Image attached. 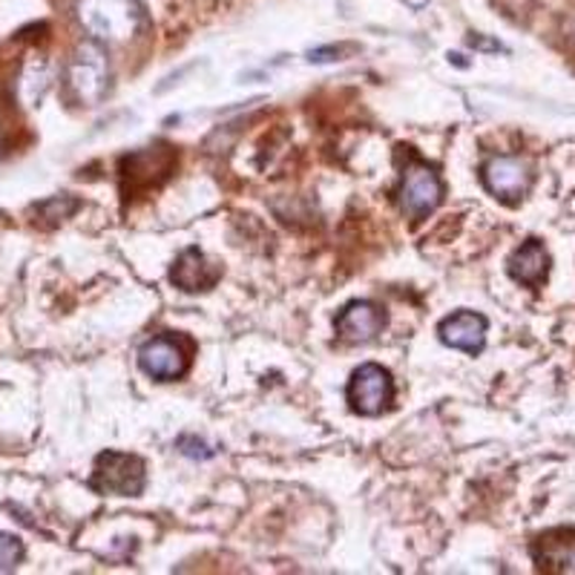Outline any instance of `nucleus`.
Listing matches in <instances>:
<instances>
[{
    "mask_svg": "<svg viewBox=\"0 0 575 575\" xmlns=\"http://www.w3.org/2000/svg\"><path fill=\"white\" fill-rule=\"evenodd\" d=\"M76 15L83 30L106 46L129 44L147 30V12L138 0H78Z\"/></svg>",
    "mask_w": 575,
    "mask_h": 575,
    "instance_id": "f257e3e1",
    "label": "nucleus"
},
{
    "mask_svg": "<svg viewBox=\"0 0 575 575\" xmlns=\"http://www.w3.org/2000/svg\"><path fill=\"white\" fill-rule=\"evenodd\" d=\"M69 99L81 106H99L110 92V64L101 44H81L67 64Z\"/></svg>",
    "mask_w": 575,
    "mask_h": 575,
    "instance_id": "f03ea898",
    "label": "nucleus"
},
{
    "mask_svg": "<svg viewBox=\"0 0 575 575\" xmlns=\"http://www.w3.org/2000/svg\"><path fill=\"white\" fill-rule=\"evenodd\" d=\"M176 150L170 144H156L147 150H138L122 161V188L124 196H142L147 190L159 188L161 182L170 179L176 167Z\"/></svg>",
    "mask_w": 575,
    "mask_h": 575,
    "instance_id": "7ed1b4c3",
    "label": "nucleus"
},
{
    "mask_svg": "<svg viewBox=\"0 0 575 575\" xmlns=\"http://www.w3.org/2000/svg\"><path fill=\"white\" fill-rule=\"evenodd\" d=\"M144 481H147V472H144L142 458L122 452H104L95 461L90 486L101 495H127V498H136V495H142Z\"/></svg>",
    "mask_w": 575,
    "mask_h": 575,
    "instance_id": "20e7f679",
    "label": "nucleus"
},
{
    "mask_svg": "<svg viewBox=\"0 0 575 575\" xmlns=\"http://www.w3.org/2000/svg\"><path fill=\"white\" fill-rule=\"evenodd\" d=\"M401 202L411 222H424L443 202V182L435 173V167L424 165V161H411L406 167L401 184Z\"/></svg>",
    "mask_w": 575,
    "mask_h": 575,
    "instance_id": "39448f33",
    "label": "nucleus"
},
{
    "mask_svg": "<svg viewBox=\"0 0 575 575\" xmlns=\"http://www.w3.org/2000/svg\"><path fill=\"white\" fill-rule=\"evenodd\" d=\"M394 401V383L383 365L365 363L354 371L349 386V403L351 409L360 411L365 417H377L392 406Z\"/></svg>",
    "mask_w": 575,
    "mask_h": 575,
    "instance_id": "423d86ee",
    "label": "nucleus"
},
{
    "mask_svg": "<svg viewBox=\"0 0 575 575\" xmlns=\"http://www.w3.org/2000/svg\"><path fill=\"white\" fill-rule=\"evenodd\" d=\"M484 182L493 196L512 205V202L523 199V193L530 190V165L523 159H518V156H493V159L484 165Z\"/></svg>",
    "mask_w": 575,
    "mask_h": 575,
    "instance_id": "0eeeda50",
    "label": "nucleus"
},
{
    "mask_svg": "<svg viewBox=\"0 0 575 575\" xmlns=\"http://www.w3.org/2000/svg\"><path fill=\"white\" fill-rule=\"evenodd\" d=\"M190 357L182 349V342L173 337H156V340L144 342L138 351V365L144 374H150L153 380H176L188 371Z\"/></svg>",
    "mask_w": 575,
    "mask_h": 575,
    "instance_id": "6e6552de",
    "label": "nucleus"
},
{
    "mask_svg": "<svg viewBox=\"0 0 575 575\" xmlns=\"http://www.w3.org/2000/svg\"><path fill=\"white\" fill-rule=\"evenodd\" d=\"M440 340L452 349L466 351V354H481L486 342V317H481L475 311L452 314L440 323Z\"/></svg>",
    "mask_w": 575,
    "mask_h": 575,
    "instance_id": "1a4fd4ad",
    "label": "nucleus"
},
{
    "mask_svg": "<svg viewBox=\"0 0 575 575\" xmlns=\"http://www.w3.org/2000/svg\"><path fill=\"white\" fill-rule=\"evenodd\" d=\"M538 567L550 573H575V530L546 532L532 546Z\"/></svg>",
    "mask_w": 575,
    "mask_h": 575,
    "instance_id": "9d476101",
    "label": "nucleus"
},
{
    "mask_svg": "<svg viewBox=\"0 0 575 575\" xmlns=\"http://www.w3.org/2000/svg\"><path fill=\"white\" fill-rule=\"evenodd\" d=\"M386 326V314L371 303H351L337 319V334L349 342L374 340Z\"/></svg>",
    "mask_w": 575,
    "mask_h": 575,
    "instance_id": "9b49d317",
    "label": "nucleus"
},
{
    "mask_svg": "<svg viewBox=\"0 0 575 575\" xmlns=\"http://www.w3.org/2000/svg\"><path fill=\"white\" fill-rule=\"evenodd\" d=\"M222 271L216 266L207 262V257L199 248H188L179 257L173 268V282L188 294H196V291H211L216 282H219Z\"/></svg>",
    "mask_w": 575,
    "mask_h": 575,
    "instance_id": "f8f14e48",
    "label": "nucleus"
},
{
    "mask_svg": "<svg viewBox=\"0 0 575 575\" xmlns=\"http://www.w3.org/2000/svg\"><path fill=\"white\" fill-rule=\"evenodd\" d=\"M546 273H550V253L538 239H530L527 245L515 250L509 259V277L521 285L538 288L544 285Z\"/></svg>",
    "mask_w": 575,
    "mask_h": 575,
    "instance_id": "ddd939ff",
    "label": "nucleus"
},
{
    "mask_svg": "<svg viewBox=\"0 0 575 575\" xmlns=\"http://www.w3.org/2000/svg\"><path fill=\"white\" fill-rule=\"evenodd\" d=\"M21 561H23L21 538L0 532V573H7V570H15Z\"/></svg>",
    "mask_w": 575,
    "mask_h": 575,
    "instance_id": "4468645a",
    "label": "nucleus"
},
{
    "mask_svg": "<svg viewBox=\"0 0 575 575\" xmlns=\"http://www.w3.org/2000/svg\"><path fill=\"white\" fill-rule=\"evenodd\" d=\"M76 211H78V202H76V199H69V196L49 199V202H44V205L38 207L41 216H44V219H49V222L67 219V216H72Z\"/></svg>",
    "mask_w": 575,
    "mask_h": 575,
    "instance_id": "2eb2a0df",
    "label": "nucleus"
},
{
    "mask_svg": "<svg viewBox=\"0 0 575 575\" xmlns=\"http://www.w3.org/2000/svg\"><path fill=\"white\" fill-rule=\"evenodd\" d=\"M179 449H182V454H188V458H211L213 449L207 447L205 440L193 438V435H184L182 440H179Z\"/></svg>",
    "mask_w": 575,
    "mask_h": 575,
    "instance_id": "dca6fc26",
    "label": "nucleus"
},
{
    "mask_svg": "<svg viewBox=\"0 0 575 575\" xmlns=\"http://www.w3.org/2000/svg\"><path fill=\"white\" fill-rule=\"evenodd\" d=\"M311 61L314 64L340 61V49H337V46H328V49H314V53H311Z\"/></svg>",
    "mask_w": 575,
    "mask_h": 575,
    "instance_id": "f3484780",
    "label": "nucleus"
},
{
    "mask_svg": "<svg viewBox=\"0 0 575 575\" xmlns=\"http://www.w3.org/2000/svg\"><path fill=\"white\" fill-rule=\"evenodd\" d=\"M470 44L472 46H481V49H495V53H498V49H500V44H493V41L477 38V35H475V38H470Z\"/></svg>",
    "mask_w": 575,
    "mask_h": 575,
    "instance_id": "a211bd4d",
    "label": "nucleus"
},
{
    "mask_svg": "<svg viewBox=\"0 0 575 575\" xmlns=\"http://www.w3.org/2000/svg\"><path fill=\"white\" fill-rule=\"evenodd\" d=\"M573 41H575V21H573Z\"/></svg>",
    "mask_w": 575,
    "mask_h": 575,
    "instance_id": "6ab92c4d",
    "label": "nucleus"
}]
</instances>
